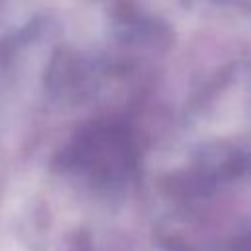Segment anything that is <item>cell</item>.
Masks as SVG:
<instances>
[{
	"label": "cell",
	"instance_id": "cell-1",
	"mask_svg": "<svg viewBox=\"0 0 251 251\" xmlns=\"http://www.w3.org/2000/svg\"><path fill=\"white\" fill-rule=\"evenodd\" d=\"M2 251H22V249H20L16 243H6V245L2 247Z\"/></svg>",
	"mask_w": 251,
	"mask_h": 251
}]
</instances>
